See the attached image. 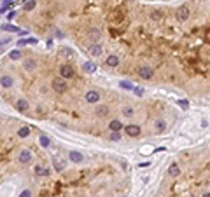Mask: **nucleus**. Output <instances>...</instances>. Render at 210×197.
<instances>
[{
  "mask_svg": "<svg viewBox=\"0 0 210 197\" xmlns=\"http://www.w3.org/2000/svg\"><path fill=\"white\" fill-rule=\"evenodd\" d=\"M51 87H52V91H55V92H58V94L67 92V89H68L67 79H63V77H55V79L51 80Z\"/></svg>",
  "mask_w": 210,
  "mask_h": 197,
  "instance_id": "nucleus-1",
  "label": "nucleus"
},
{
  "mask_svg": "<svg viewBox=\"0 0 210 197\" xmlns=\"http://www.w3.org/2000/svg\"><path fill=\"white\" fill-rule=\"evenodd\" d=\"M175 16H177V19L179 21H187L189 19V16H191V11H189V7L187 5H180L179 9H177V12H175Z\"/></svg>",
  "mask_w": 210,
  "mask_h": 197,
  "instance_id": "nucleus-2",
  "label": "nucleus"
},
{
  "mask_svg": "<svg viewBox=\"0 0 210 197\" xmlns=\"http://www.w3.org/2000/svg\"><path fill=\"white\" fill-rule=\"evenodd\" d=\"M100 92L96 91V89H89L88 92H86V96H84V100L88 101V103H98L100 101Z\"/></svg>",
  "mask_w": 210,
  "mask_h": 197,
  "instance_id": "nucleus-3",
  "label": "nucleus"
},
{
  "mask_svg": "<svg viewBox=\"0 0 210 197\" xmlns=\"http://www.w3.org/2000/svg\"><path fill=\"white\" fill-rule=\"evenodd\" d=\"M75 75V72H74V68L70 66V65H63L61 68H60V77H63V79H72Z\"/></svg>",
  "mask_w": 210,
  "mask_h": 197,
  "instance_id": "nucleus-4",
  "label": "nucleus"
},
{
  "mask_svg": "<svg viewBox=\"0 0 210 197\" xmlns=\"http://www.w3.org/2000/svg\"><path fill=\"white\" fill-rule=\"evenodd\" d=\"M51 162H52V169H56V171H63L65 169V161H61L60 155H52Z\"/></svg>",
  "mask_w": 210,
  "mask_h": 197,
  "instance_id": "nucleus-5",
  "label": "nucleus"
},
{
  "mask_svg": "<svg viewBox=\"0 0 210 197\" xmlns=\"http://www.w3.org/2000/svg\"><path fill=\"white\" fill-rule=\"evenodd\" d=\"M124 131H126V134L128 136H131V138H135V136H138L140 134V126H137V124H130V126H126L124 127Z\"/></svg>",
  "mask_w": 210,
  "mask_h": 197,
  "instance_id": "nucleus-6",
  "label": "nucleus"
},
{
  "mask_svg": "<svg viewBox=\"0 0 210 197\" xmlns=\"http://www.w3.org/2000/svg\"><path fill=\"white\" fill-rule=\"evenodd\" d=\"M18 159H19V162H21V164H28V162L32 161V152H30L28 148H23V150L19 152Z\"/></svg>",
  "mask_w": 210,
  "mask_h": 197,
  "instance_id": "nucleus-7",
  "label": "nucleus"
},
{
  "mask_svg": "<svg viewBox=\"0 0 210 197\" xmlns=\"http://www.w3.org/2000/svg\"><path fill=\"white\" fill-rule=\"evenodd\" d=\"M137 73H138L142 79H152V75H154V72H152L151 66H140Z\"/></svg>",
  "mask_w": 210,
  "mask_h": 197,
  "instance_id": "nucleus-8",
  "label": "nucleus"
},
{
  "mask_svg": "<svg viewBox=\"0 0 210 197\" xmlns=\"http://www.w3.org/2000/svg\"><path fill=\"white\" fill-rule=\"evenodd\" d=\"M123 127H126V126H123V122H121L119 119H114V120L109 122V129H111L112 133H121Z\"/></svg>",
  "mask_w": 210,
  "mask_h": 197,
  "instance_id": "nucleus-9",
  "label": "nucleus"
},
{
  "mask_svg": "<svg viewBox=\"0 0 210 197\" xmlns=\"http://www.w3.org/2000/svg\"><path fill=\"white\" fill-rule=\"evenodd\" d=\"M105 65L111 66V68H116V66H119V58L112 54V56H109L107 60H105Z\"/></svg>",
  "mask_w": 210,
  "mask_h": 197,
  "instance_id": "nucleus-10",
  "label": "nucleus"
},
{
  "mask_svg": "<svg viewBox=\"0 0 210 197\" xmlns=\"http://www.w3.org/2000/svg\"><path fill=\"white\" fill-rule=\"evenodd\" d=\"M95 114H96L98 117H107V115H109V108L105 107V105H98V107L95 108Z\"/></svg>",
  "mask_w": 210,
  "mask_h": 197,
  "instance_id": "nucleus-11",
  "label": "nucleus"
},
{
  "mask_svg": "<svg viewBox=\"0 0 210 197\" xmlns=\"http://www.w3.org/2000/svg\"><path fill=\"white\" fill-rule=\"evenodd\" d=\"M102 51H103V49H102L100 44H93V45L89 47V54H91V56H100Z\"/></svg>",
  "mask_w": 210,
  "mask_h": 197,
  "instance_id": "nucleus-12",
  "label": "nucleus"
},
{
  "mask_svg": "<svg viewBox=\"0 0 210 197\" xmlns=\"http://www.w3.org/2000/svg\"><path fill=\"white\" fill-rule=\"evenodd\" d=\"M35 60H32V58H28V60H25V63H23V66H25V70L26 72H33L35 70Z\"/></svg>",
  "mask_w": 210,
  "mask_h": 197,
  "instance_id": "nucleus-13",
  "label": "nucleus"
},
{
  "mask_svg": "<svg viewBox=\"0 0 210 197\" xmlns=\"http://www.w3.org/2000/svg\"><path fill=\"white\" fill-rule=\"evenodd\" d=\"M16 108H18L19 112H26V110L30 108V105H28L26 100H18V101H16Z\"/></svg>",
  "mask_w": 210,
  "mask_h": 197,
  "instance_id": "nucleus-14",
  "label": "nucleus"
},
{
  "mask_svg": "<svg viewBox=\"0 0 210 197\" xmlns=\"http://www.w3.org/2000/svg\"><path fill=\"white\" fill-rule=\"evenodd\" d=\"M39 143H40L42 148H49V146H51V140H49V136H46V134H42V136L39 138Z\"/></svg>",
  "mask_w": 210,
  "mask_h": 197,
  "instance_id": "nucleus-15",
  "label": "nucleus"
},
{
  "mask_svg": "<svg viewBox=\"0 0 210 197\" xmlns=\"http://www.w3.org/2000/svg\"><path fill=\"white\" fill-rule=\"evenodd\" d=\"M61 54H63L67 60H74V58H75V53L72 51L70 47H63V49H61Z\"/></svg>",
  "mask_w": 210,
  "mask_h": 197,
  "instance_id": "nucleus-16",
  "label": "nucleus"
},
{
  "mask_svg": "<svg viewBox=\"0 0 210 197\" xmlns=\"http://www.w3.org/2000/svg\"><path fill=\"white\" fill-rule=\"evenodd\" d=\"M18 136H19V138H28V136H30V127H28V126L19 127V129H18Z\"/></svg>",
  "mask_w": 210,
  "mask_h": 197,
  "instance_id": "nucleus-17",
  "label": "nucleus"
},
{
  "mask_svg": "<svg viewBox=\"0 0 210 197\" xmlns=\"http://www.w3.org/2000/svg\"><path fill=\"white\" fill-rule=\"evenodd\" d=\"M168 174H170V176H179V174H180V168H179V164H172L170 169H168Z\"/></svg>",
  "mask_w": 210,
  "mask_h": 197,
  "instance_id": "nucleus-18",
  "label": "nucleus"
},
{
  "mask_svg": "<svg viewBox=\"0 0 210 197\" xmlns=\"http://www.w3.org/2000/svg\"><path fill=\"white\" fill-rule=\"evenodd\" d=\"M121 112H123V115H124V117H131V115L135 114V108H133V107H130V105H126V107H123V110H121Z\"/></svg>",
  "mask_w": 210,
  "mask_h": 197,
  "instance_id": "nucleus-19",
  "label": "nucleus"
},
{
  "mask_svg": "<svg viewBox=\"0 0 210 197\" xmlns=\"http://www.w3.org/2000/svg\"><path fill=\"white\" fill-rule=\"evenodd\" d=\"M82 68H84L88 73H91V72H95V70H96V65H95V63H91V61H88V63H84V65H82Z\"/></svg>",
  "mask_w": 210,
  "mask_h": 197,
  "instance_id": "nucleus-20",
  "label": "nucleus"
},
{
  "mask_svg": "<svg viewBox=\"0 0 210 197\" xmlns=\"http://www.w3.org/2000/svg\"><path fill=\"white\" fill-rule=\"evenodd\" d=\"M12 86V79L11 77H7V75H2V87H11Z\"/></svg>",
  "mask_w": 210,
  "mask_h": 197,
  "instance_id": "nucleus-21",
  "label": "nucleus"
},
{
  "mask_svg": "<svg viewBox=\"0 0 210 197\" xmlns=\"http://www.w3.org/2000/svg\"><path fill=\"white\" fill-rule=\"evenodd\" d=\"M161 18H163V14H161L160 11H152V12H151V19H152V21H160Z\"/></svg>",
  "mask_w": 210,
  "mask_h": 197,
  "instance_id": "nucleus-22",
  "label": "nucleus"
},
{
  "mask_svg": "<svg viewBox=\"0 0 210 197\" xmlns=\"http://www.w3.org/2000/svg\"><path fill=\"white\" fill-rule=\"evenodd\" d=\"M23 9H25L26 12H28V11H32V9H35V0H28V2L25 4V7H23Z\"/></svg>",
  "mask_w": 210,
  "mask_h": 197,
  "instance_id": "nucleus-23",
  "label": "nucleus"
},
{
  "mask_svg": "<svg viewBox=\"0 0 210 197\" xmlns=\"http://www.w3.org/2000/svg\"><path fill=\"white\" fill-rule=\"evenodd\" d=\"M119 86H121L123 89H130V91H133V89H135V86H133V84H130V82H124V80H123V82H119Z\"/></svg>",
  "mask_w": 210,
  "mask_h": 197,
  "instance_id": "nucleus-24",
  "label": "nucleus"
},
{
  "mask_svg": "<svg viewBox=\"0 0 210 197\" xmlns=\"http://www.w3.org/2000/svg\"><path fill=\"white\" fill-rule=\"evenodd\" d=\"M9 58H11V60H14V61H16V60H19V58H21V51H12V53L9 54Z\"/></svg>",
  "mask_w": 210,
  "mask_h": 197,
  "instance_id": "nucleus-25",
  "label": "nucleus"
},
{
  "mask_svg": "<svg viewBox=\"0 0 210 197\" xmlns=\"http://www.w3.org/2000/svg\"><path fill=\"white\" fill-rule=\"evenodd\" d=\"M2 30H7V31H18V28H16V26H12V25H4V26H2Z\"/></svg>",
  "mask_w": 210,
  "mask_h": 197,
  "instance_id": "nucleus-26",
  "label": "nucleus"
},
{
  "mask_svg": "<svg viewBox=\"0 0 210 197\" xmlns=\"http://www.w3.org/2000/svg\"><path fill=\"white\" fill-rule=\"evenodd\" d=\"M111 140H112V141H121V133H112V134H111Z\"/></svg>",
  "mask_w": 210,
  "mask_h": 197,
  "instance_id": "nucleus-27",
  "label": "nucleus"
},
{
  "mask_svg": "<svg viewBox=\"0 0 210 197\" xmlns=\"http://www.w3.org/2000/svg\"><path fill=\"white\" fill-rule=\"evenodd\" d=\"M179 105H180L182 108H187V107H189V103H187L186 100H180V101H179Z\"/></svg>",
  "mask_w": 210,
  "mask_h": 197,
  "instance_id": "nucleus-28",
  "label": "nucleus"
},
{
  "mask_svg": "<svg viewBox=\"0 0 210 197\" xmlns=\"http://www.w3.org/2000/svg\"><path fill=\"white\" fill-rule=\"evenodd\" d=\"M2 2H4V7H6V5H11V4H12V0H2Z\"/></svg>",
  "mask_w": 210,
  "mask_h": 197,
  "instance_id": "nucleus-29",
  "label": "nucleus"
},
{
  "mask_svg": "<svg viewBox=\"0 0 210 197\" xmlns=\"http://www.w3.org/2000/svg\"><path fill=\"white\" fill-rule=\"evenodd\" d=\"M14 16H16V14H14V12H9V14H7V19H12V18H14Z\"/></svg>",
  "mask_w": 210,
  "mask_h": 197,
  "instance_id": "nucleus-30",
  "label": "nucleus"
},
{
  "mask_svg": "<svg viewBox=\"0 0 210 197\" xmlns=\"http://www.w3.org/2000/svg\"><path fill=\"white\" fill-rule=\"evenodd\" d=\"M201 197H210V192H205V194H203Z\"/></svg>",
  "mask_w": 210,
  "mask_h": 197,
  "instance_id": "nucleus-31",
  "label": "nucleus"
}]
</instances>
